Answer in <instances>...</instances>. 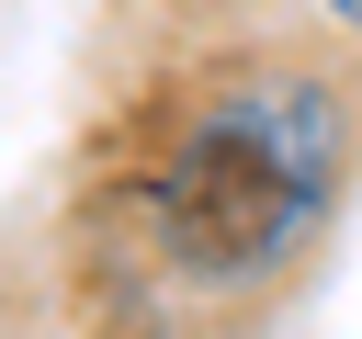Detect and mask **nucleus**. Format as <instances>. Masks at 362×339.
Segmentation results:
<instances>
[{"label": "nucleus", "mask_w": 362, "mask_h": 339, "mask_svg": "<svg viewBox=\"0 0 362 339\" xmlns=\"http://www.w3.org/2000/svg\"><path fill=\"white\" fill-rule=\"evenodd\" d=\"M328 23H351V34H362V0H328Z\"/></svg>", "instance_id": "nucleus-2"}, {"label": "nucleus", "mask_w": 362, "mask_h": 339, "mask_svg": "<svg viewBox=\"0 0 362 339\" xmlns=\"http://www.w3.org/2000/svg\"><path fill=\"white\" fill-rule=\"evenodd\" d=\"M339 170H351V102L317 68L215 79L158 136V170L136 192L147 260L204 294H249L317 237V215L339 203Z\"/></svg>", "instance_id": "nucleus-1"}]
</instances>
